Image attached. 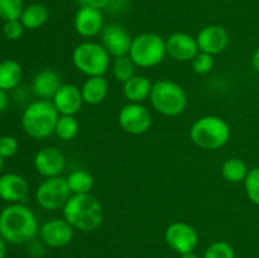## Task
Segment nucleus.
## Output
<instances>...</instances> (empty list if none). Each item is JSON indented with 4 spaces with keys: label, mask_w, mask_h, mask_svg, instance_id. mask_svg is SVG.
<instances>
[{
    "label": "nucleus",
    "mask_w": 259,
    "mask_h": 258,
    "mask_svg": "<svg viewBox=\"0 0 259 258\" xmlns=\"http://www.w3.org/2000/svg\"><path fill=\"white\" fill-rule=\"evenodd\" d=\"M38 220L25 205L10 204L0 212V235L12 244H23L37 235Z\"/></svg>",
    "instance_id": "obj_1"
},
{
    "label": "nucleus",
    "mask_w": 259,
    "mask_h": 258,
    "mask_svg": "<svg viewBox=\"0 0 259 258\" xmlns=\"http://www.w3.org/2000/svg\"><path fill=\"white\" fill-rule=\"evenodd\" d=\"M62 218L75 230L94 232L103 224V205L91 194L71 195L62 209Z\"/></svg>",
    "instance_id": "obj_2"
},
{
    "label": "nucleus",
    "mask_w": 259,
    "mask_h": 258,
    "mask_svg": "<svg viewBox=\"0 0 259 258\" xmlns=\"http://www.w3.org/2000/svg\"><path fill=\"white\" fill-rule=\"evenodd\" d=\"M230 126L223 118L204 115L196 119L190 128V139L195 146L205 151H217L229 142Z\"/></svg>",
    "instance_id": "obj_3"
},
{
    "label": "nucleus",
    "mask_w": 259,
    "mask_h": 258,
    "mask_svg": "<svg viewBox=\"0 0 259 258\" xmlns=\"http://www.w3.org/2000/svg\"><path fill=\"white\" fill-rule=\"evenodd\" d=\"M58 111L51 100L30 103L22 114V128L30 138L45 139L55 133Z\"/></svg>",
    "instance_id": "obj_4"
},
{
    "label": "nucleus",
    "mask_w": 259,
    "mask_h": 258,
    "mask_svg": "<svg viewBox=\"0 0 259 258\" xmlns=\"http://www.w3.org/2000/svg\"><path fill=\"white\" fill-rule=\"evenodd\" d=\"M151 105L163 116H177L187 106V95L181 85L171 80H157L149 95Z\"/></svg>",
    "instance_id": "obj_5"
},
{
    "label": "nucleus",
    "mask_w": 259,
    "mask_h": 258,
    "mask_svg": "<svg viewBox=\"0 0 259 258\" xmlns=\"http://www.w3.org/2000/svg\"><path fill=\"white\" fill-rule=\"evenodd\" d=\"M110 57L103 45L90 40L80 43L72 51L73 66L88 77L105 75L111 66Z\"/></svg>",
    "instance_id": "obj_6"
},
{
    "label": "nucleus",
    "mask_w": 259,
    "mask_h": 258,
    "mask_svg": "<svg viewBox=\"0 0 259 258\" xmlns=\"http://www.w3.org/2000/svg\"><path fill=\"white\" fill-rule=\"evenodd\" d=\"M166 55V40L157 33H141L132 40L129 57L137 67H154L164 60Z\"/></svg>",
    "instance_id": "obj_7"
},
{
    "label": "nucleus",
    "mask_w": 259,
    "mask_h": 258,
    "mask_svg": "<svg viewBox=\"0 0 259 258\" xmlns=\"http://www.w3.org/2000/svg\"><path fill=\"white\" fill-rule=\"evenodd\" d=\"M71 191L63 177H50L39 184L35 190L37 204L45 210L63 209L67 200L71 197Z\"/></svg>",
    "instance_id": "obj_8"
},
{
    "label": "nucleus",
    "mask_w": 259,
    "mask_h": 258,
    "mask_svg": "<svg viewBox=\"0 0 259 258\" xmlns=\"http://www.w3.org/2000/svg\"><path fill=\"white\" fill-rule=\"evenodd\" d=\"M118 121L124 132L133 136H141L151 129L152 115L151 111L142 104L129 103L119 111Z\"/></svg>",
    "instance_id": "obj_9"
},
{
    "label": "nucleus",
    "mask_w": 259,
    "mask_h": 258,
    "mask_svg": "<svg viewBox=\"0 0 259 258\" xmlns=\"http://www.w3.org/2000/svg\"><path fill=\"white\" fill-rule=\"evenodd\" d=\"M164 240L167 245L179 254L194 252L199 244V234L192 225L185 222H175L166 228Z\"/></svg>",
    "instance_id": "obj_10"
},
{
    "label": "nucleus",
    "mask_w": 259,
    "mask_h": 258,
    "mask_svg": "<svg viewBox=\"0 0 259 258\" xmlns=\"http://www.w3.org/2000/svg\"><path fill=\"white\" fill-rule=\"evenodd\" d=\"M199 51L217 56L227 51L230 43V34L227 28L218 24L206 25L196 35Z\"/></svg>",
    "instance_id": "obj_11"
},
{
    "label": "nucleus",
    "mask_w": 259,
    "mask_h": 258,
    "mask_svg": "<svg viewBox=\"0 0 259 258\" xmlns=\"http://www.w3.org/2000/svg\"><path fill=\"white\" fill-rule=\"evenodd\" d=\"M33 164L40 176L46 179L57 177L65 171L66 157L56 147H43L35 153Z\"/></svg>",
    "instance_id": "obj_12"
},
{
    "label": "nucleus",
    "mask_w": 259,
    "mask_h": 258,
    "mask_svg": "<svg viewBox=\"0 0 259 258\" xmlns=\"http://www.w3.org/2000/svg\"><path fill=\"white\" fill-rule=\"evenodd\" d=\"M132 40L128 30L120 24H109L101 32V45L114 58L129 55Z\"/></svg>",
    "instance_id": "obj_13"
},
{
    "label": "nucleus",
    "mask_w": 259,
    "mask_h": 258,
    "mask_svg": "<svg viewBox=\"0 0 259 258\" xmlns=\"http://www.w3.org/2000/svg\"><path fill=\"white\" fill-rule=\"evenodd\" d=\"M167 55L179 62H191L199 53L196 37L185 32H176L166 39Z\"/></svg>",
    "instance_id": "obj_14"
},
{
    "label": "nucleus",
    "mask_w": 259,
    "mask_h": 258,
    "mask_svg": "<svg viewBox=\"0 0 259 258\" xmlns=\"http://www.w3.org/2000/svg\"><path fill=\"white\" fill-rule=\"evenodd\" d=\"M73 228L63 218H55L40 227V239L51 248H61L67 245L73 238Z\"/></svg>",
    "instance_id": "obj_15"
},
{
    "label": "nucleus",
    "mask_w": 259,
    "mask_h": 258,
    "mask_svg": "<svg viewBox=\"0 0 259 258\" xmlns=\"http://www.w3.org/2000/svg\"><path fill=\"white\" fill-rule=\"evenodd\" d=\"M51 101L60 115H76L83 104L81 89L73 83H62Z\"/></svg>",
    "instance_id": "obj_16"
},
{
    "label": "nucleus",
    "mask_w": 259,
    "mask_h": 258,
    "mask_svg": "<svg viewBox=\"0 0 259 258\" xmlns=\"http://www.w3.org/2000/svg\"><path fill=\"white\" fill-rule=\"evenodd\" d=\"M75 30L83 38H91L100 34L104 29V17L101 10L90 7H81L73 20Z\"/></svg>",
    "instance_id": "obj_17"
},
{
    "label": "nucleus",
    "mask_w": 259,
    "mask_h": 258,
    "mask_svg": "<svg viewBox=\"0 0 259 258\" xmlns=\"http://www.w3.org/2000/svg\"><path fill=\"white\" fill-rule=\"evenodd\" d=\"M29 185L18 174H4L0 176V199L10 204H18L27 199Z\"/></svg>",
    "instance_id": "obj_18"
},
{
    "label": "nucleus",
    "mask_w": 259,
    "mask_h": 258,
    "mask_svg": "<svg viewBox=\"0 0 259 258\" xmlns=\"http://www.w3.org/2000/svg\"><path fill=\"white\" fill-rule=\"evenodd\" d=\"M62 86L61 75L55 70H42L33 77L32 90L40 100H52L53 96Z\"/></svg>",
    "instance_id": "obj_19"
},
{
    "label": "nucleus",
    "mask_w": 259,
    "mask_h": 258,
    "mask_svg": "<svg viewBox=\"0 0 259 258\" xmlns=\"http://www.w3.org/2000/svg\"><path fill=\"white\" fill-rule=\"evenodd\" d=\"M83 103L88 105H99L109 94V82L104 76L88 77L81 86Z\"/></svg>",
    "instance_id": "obj_20"
},
{
    "label": "nucleus",
    "mask_w": 259,
    "mask_h": 258,
    "mask_svg": "<svg viewBox=\"0 0 259 258\" xmlns=\"http://www.w3.org/2000/svg\"><path fill=\"white\" fill-rule=\"evenodd\" d=\"M153 82L148 77L134 75L131 80L123 83V95L129 103H139L149 99Z\"/></svg>",
    "instance_id": "obj_21"
},
{
    "label": "nucleus",
    "mask_w": 259,
    "mask_h": 258,
    "mask_svg": "<svg viewBox=\"0 0 259 258\" xmlns=\"http://www.w3.org/2000/svg\"><path fill=\"white\" fill-rule=\"evenodd\" d=\"M23 76V68L18 61L8 58L0 62V89L13 90L19 85Z\"/></svg>",
    "instance_id": "obj_22"
},
{
    "label": "nucleus",
    "mask_w": 259,
    "mask_h": 258,
    "mask_svg": "<svg viewBox=\"0 0 259 258\" xmlns=\"http://www.w3.org/2000/svg\"><path fill=\"white\" fill-rule=\"evenodd\" d=\"M48 18H50V12H48L47 7L39 4V3H35V4H30L24 8L19 20L24 25L25 29L34 30L45 25Z\"/></svg>",
    "instance_id": "obj_23"
},
{
    "label": "nucleus",
    "mask_w": 259,
    "mask_h": 258,
    "mask_svg": "<svg viewBox=\"0 0 259 258\" xmlns=\"http://www.w3.org/2000/svg\"><path fill=\"white\" fill-rule=\"evenodd\" d=\"M66 182L72 195L91 194L94 187V176L86 169H75L66 177Z\"/></svg>",
    "instance_id": "obj_24"
},
{
    "label": "nucleus",
    "mask_w": 259,
    "mask_h": 258,
    "mask_svg": "<svg viewBox=\"0 0 259 258\" xmlns=\"http://www.w3.org/2000/svg\"><path fill=\"white\" fill-rule=\"evenodd\" d=\"M248 172H249V168H248L247 163L237 157L227 159L222 166V176L224 177L225 181L230 182V184L243 182L247 177Z\"/></svg>",
    "instance_id": "obj_25"
},
{
    "label": "nucleus",
    "mask_w": 259,
    "mask_h": 258,
    "mask_svg": "<svg viewBox=\"0 0 259 258\" xmlns=\"http://www.w3.org/2000/svg\"><path fill=\"white\" fill-rule=\"evenodd\" d=\"M136 63L129 57V55L114 58L110 66L114 78L121 83H125L136 75Z\"/></svg>",
    "instance_id": "obj_26"
},
{
    "label": "nucleus",
    "mask_w": 259,
    "mask_h": 258,
    "mask_svg": "<svg viewBox=\"0 0 259 258\" xmlns=\"http://www.w3.org/2000/svg\"><path fill=\"white\" fill-rule=\"evenodd\" d=\"M55 133L62 141H71L78 133V121L75 115H60L56 123Z\"/></svg>",
    "instance_id": "obj_27"
},
{
    "label": "nucleus",
    "mask_w": 259,
    "mask_h": 258,
    "mask_svg": "<svg viewBox=\"0 0 259 258\" xmlns=\"http://www.w3.org/2000/svg\"><path fill=\"white\" fill-rule=\"evenodd\" d=\"M24 8V0H0V18L4 22L20 19Z\"/></svg>",
    "instance_id": "obj_28"
},
{
    "label": "nucleus",
    "mask_w": 259,
    "mask_h": 258,
    "mask_svg": "<svg viewBox=\"0 0 259 258\" xmlns=\"http://www.w3.org/2000/svg\"><path fill=\"white\" fill-rule=\"evenodd\" d=\"M243 184L249 201L259 206V167L249 169Z\"/></svg>",
    "instance_id": "obj_29"
},
{
    "label": "nucleus",
    "mask_w": 259,
    "mask_h": 258,
    "mask_svg": "<svg viewBox=\"0 0 259 258\" xmlns=\"http://www.w3.org/2000/svg\"><path fill=\"white\" fill-rule=\"evenodd\" d=\"M202 258H235V253L229 243L217 240L205 249Z\"/></svg>",
    "instance_id": "obj_30"
},
{
    "label": "nucleus",
    "mask_w": 259,
    "mask_h": 258,
    "mask_svg": "<svg viewBox=\"0 0 259 258\" xmlns=\"http://www.w3.org/2000/svg\"><path fill=\"white\" fill-rule=\"evenodd\" d=\"M191 68L197 75H206L214 68V56L199 51L196 56L191 60Z\"/></svg>",
    "instance_id": "obj_31"
},
{
    "label": "nucleus",
    "mask_w": 259,
    "mask_h": 258,
    "mask_svg": "<svg viewBox=\"0 0 259 258\" xmlns=\"http://www.w3.org/2000/svg\"><path fill=\"white\" fill-rule=\"evenodd\" d=\"M19 149V143L17 138L13 136H3L0 137V156L3 158H10L15 156Z\"/></svg>",
    "instance_id": "obj_32"
},
{
    "label": "nucleus",
    "mask_w": 259,
    "mask_h": 258,
    "mask_svg": "<svg viewBox=\"0 0 259 258\" xmlns=\"http://www.w3.org/2000/svg\"><path fill=\"white\" fill-rule=\"evenodd\" d=\"M24 25L22 24L19 19L9 20V22H5L4 25H3V34L7 39L18 40L24 33Z\"/></svg>",
    "instance_id": "obj_33"
},
{
    "label": "nucleus",
    "mask_w": 259,
    "mask_h": 258,
    "mask_svg": "<svg viewBox=\"0 0 259 258\" xmlns=\"http://www.w3.org/2000/svg\"><path fill=\"white\" fill-rule=\"evenodd\" d=\"M81 3V7H90L94 9L103 10L109 7L110 0H78Z\"/></svg>",
    "instance_id": "obj_34"
},
{
    "label": "nucleus",
    "mask_w": 259,
    "mask_h": 258,
    "mask_svg": "<svg viewBox=\"0 0 259 258\" xmlns=\"http://www.w3.org/2000/svg\"><path fill=\"white\" fill-rule=\"evenodd\" d=\"M9 106V96H8L7 91L0 89V113L5 111Z\"/></svg>",
    "instance_id": "obj_35"
},
{
    "label": "nucleus",
    "mask_w": 259,
    "mask_h": 258,
    "mask_svg": "<svg viewBox=\"0 0 259 258\" xmlns=\"http://www.w3.org/2000/svg\"><path fill=\"white\" fill-rule=\"evenodd\" d=\"M252 65L254 67V70L257 71L259 73V48L253 53V57H252Z\"/></svg>",
    "instance_id": "obj_36"
},
{
    "label": "nucleus",
    "mask_w": 259,
    "mask_h": 258,
    "mask_svg": "<svg viewBox=\"0 0 259 258\" xmlns=\"http://www.w3.org/2000/svg\"><path fill=\"white\" fill-rule=\"evenodd\" d=\"M7 254V245H5V240L0 235V258H5Z\"/></svg>",
    "instance_id": "obj_37"
},
{
    "label": "nucleus",
    "mask_w": 259,
    "mask_h": 258,
    "mask_svg": "<svg viewBox=\"0 0 259 258\" xmlns=\"http://www.w3.org/2000/svg\"><path fill=\"white\" fill-rule=\"evenodd\" d=\"M180 258H199V255H197L195 252H189V253H184V254H180Z\"/></svg>",
    "instance_id": "obj_38"
},
{
    "label": "nucleus",
    "mask_w": 259,
    "mask_h": 258,
    "mask_svg": "<svg viewBox=\"0 0 259 258\" xmlns=\"http://www.w3.org/2000/svg\"><path fill=\"white\" fill-rule=\"evenodd\" d=\"M3 166H4V158H3V157L0 156V172H2Z\"/></svg>",
    "instance_id": "obj_39"
}]
</instances>
